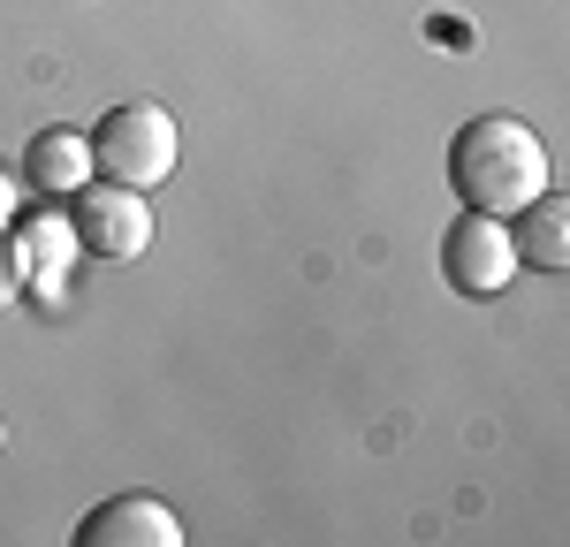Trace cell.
<instances>
[{
  "mask_svg": "<svg viewBox=\"0 0 570 547\" xmlns=\"http://www.w3.org/2000/svg\"><path fill=\"white\" fill-rule=\"evenodd\" d=\"M31 182L53 198H77L91 182V137L85 130H39L31 137Z\"/></svg>",
  "mask_w": 570,
  "mask_h": 547,
  "instance_id": "obj_8",
  "label": "cell"
},
{
  "mask_svg": "<svg viewBox=\"0 0 570 547\" xmlns=\"http://www.w3.org/2000/svg\"><path fill=\"white\" fill-rule=\"evenodd\" d=\"M77 547H183V517L153 495H115L77 525Z\"/></svg>",
  "mask_w": 570,
  "mask_h": 547,
  "instance_id": "obj_5",
  "label": "cell"
},
{
  "mask_svg": "<svg viewBox=\"0 0 570 547\" xmlns=\"http://www.w3.org/2000/svg\"><path fill=\"white\" fill-rule=\"evenodd\" d=\"M449 182H456L464 213L510 221L518 206H532L548 190V145L518 115H480V122H464L449 137Z\"/></svg>",
  "mask_w": 570,
  "mask_h": 547,
  "instance_id": "obj_1",
  "label": "cell"
},
{
  "mask_svg": "<svg viewBox=\"0 0 570 547\" xmlns=\"http://www.w3.org/2000/svg\"><path fill=\"white\" fill-rule=\"evenodd\" d=\"M16 206H23V182H16V168H0V236L16 228Z\"/></svg>",
  "mask_w": 570,
  "mask_h": 547,
  "instance_id": "obj_9",
  "label": "cell"
},
{
  "mask_svg": "<svg viewBox=\"0 0 570 547\" xmlns=\"http://www.w3.org/2000/svg\"><path fill=\"white\" fill-rule=\"evenodd\" d=\"M69 221L91 259H137L153 243V206H145V190H122V182H85Z\"/></svg>",
  "mask_w": 570,
  "mask_h": 547,
  "instance_id": "obj_4",
  "label": "cell"
},
{
  "mask_svg": "<svg viewBox=\"0 0 570 547\" xmlns=\"http://www.w3.org/2000/svg\"><path fill=\"white\" fill-rule=\"evenodd\" d=\"M16 289H23V267H16V251H8V236H0V305H16Z\"/></svg>",
  "mask_w": 570,
  "mask_h": 547,
  "instance_id": "obj_10",
  "label": "cell"
},
{
  "mask_svg": "<svg viewBox=\"0 0 570 547\" xmlns=\"http://www.w3.org/2000/svg\"><path fill=\"white\" fill-rule=\"evenodd\" d=\"M0 441H8V434H0Z\"/></svg>",
  "mask_w": 570,
  "mask_h": 547,
  "instance_id": "obj_11",
  "label": "cell"
},
{
  "mask_svg": "<svg viewBox=\"0 0 570 547\" xmlns=\"http://www.w3.org/2000/svg\"><path fill=\"white\" fill-rule=\"evenodd\" d=\"M510 243H518V267L563 274L570 267V198L563 190H540L532 206L510 213Z\"/></svg>",
  "mask_w": 570,
  "mask_h": 547,
  "instance_id": "obj_7",
  "label": "cell"
},
{
  "mask_svg": "<svg viewBox=\"0 0 570 547\" xmlns=\"http://www.w3.org/2000/svg\"><path fill=\"white\" fill-rule=\"evenodd\" d=\"M176 115L160 107V99H122V107H107L99 115V130H91V176L99 182H122V190H153V182L176 176Z\"/></svg>",
  "mask_w": 570,
  "mask_h": 547,
  "instance_id": "obj_2",
  "label": "cell"
},
{
  "mask_svg": "<svg viewBox=\"0 0 570 547\" xmlns=\"http://www.w3.org/2000/svg\"><path fill=\"white\" fill-rule=\"evenodd\" d=\"M441 267H449V281H456L464 297H502V289L518 281L510 221H494V213H464V221H449V236H441Z\"/></svg>",
  "mask_w": 570,
  "mask_h": 547,
  "instance_id": "obj_3",
  "label": "cell"
},
{
  "mask_svg": "<svg viewBox=\"0 0 570 547\" xmlns=\"http://www.w3.org/2000/svg\"><path fill=\"white\" fill-rule=\"evenodd\" d=\"M8 251H16L23 281H39V289H61L69 267L85 259V243H77V221H69V213H23V221L8 228Z\"/></svg>",
  "mask_w": 570,
  "mask_h": 547,
  "instance_id": "obj_6",
  "label": "cell"
}]
</instances>
